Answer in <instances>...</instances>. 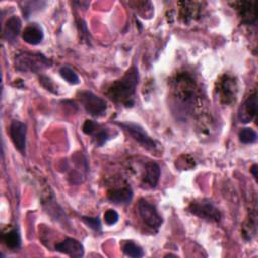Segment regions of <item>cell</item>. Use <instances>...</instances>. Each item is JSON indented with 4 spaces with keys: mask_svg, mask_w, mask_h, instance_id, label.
<instances>
[{
    "mask_svg": "<svg viewBox=\"0 0 258 258\" xmlns=\"http://www.w3.org/2000/svg\"><path fill=\"white\" fill-rule=\"evenodd\" d=\"M22 38L26 43L30 45H37L43 39V31L38 24L32 23L24 28L22 32Z\"/></svg>",
    "mask_w": 258,
    "mask_h": 258,
    "instance_id": "obj_15",
    "label": "cell"
},
{
    "mask_svg": "<svg viewBox=\"0 0 258 258\" xmlns=\"http://www.w3.org/2000/svg\"><path fill=\"white\" fill-rule=\"evenodd\" d=\"M21 29V20L18 16H11L7 19L3 29V37L8 42H15Z\"/></svg>",
    "mask_w": 258,
    "mask_h": 258,
    "instance_id": "obj_14",
    "label": "cell"
},
{
    "mask_svg": "<svg viewBox=\"0 0 258 258\" xmlns=\"http://www.w3.org/2000/svg\"><path fill=\"white\" fill-rule=\"evenodd\" d=\"M59 75L60 77L67 81L69 84L71 85H78L80 83V79L79 76L77 75V73L71 69L70 67H62L59 70Z\"/></svg>",
    "mask_w": 258,
    "mask_h": 258,
    "instance_id": "obj_20",
    "label": "cell"
},
{
    "mask_svg": "<svg viewBox=\"0 0 258 258\" xmlns=\"http://www.w3.org/2000/svg\"><path fill=\"white\" fill-rule=\"evenodd\" d=\"M251 172H252L254 178L257 179V165H256V164H253V166H252V168H251Z\"/></svg>",
    "mask_w": 258,
    "mask_h": 258,
    "instance_id": "obj_26",
    "label": "cell"
},
{
    "mask_svg": "<svg viewBox=\"0 0 258 258\" xmlns=\"http://www.w3.org/2000/svg\"><path fill=\"white\" fill-rule=\"evenodd\" d=\"M55 250L59 253L67 254L71 257H83L84 256V247L76 239L73 238H67L63 241L57 243L55 245Z\"/></svg>",
    "mask_w": 258,
    "mask_h": 258,
    "instance_id": "obj_12",
    "label": "cell"
},
{
    "mask_svg": "<svg viewBox=\"0 0 258 258\" xmlns=\"http://www.w3.org/2000/svg\"><path fill=\"white\" fill-rule=\"evenodd\" d=\"M137 209L141 220L147 227L157 230L161 226L162 218L153 205L145 200H140L137 205Z\"/></svg>",
    "mask_w": 258,
    "mask_h": 258,
    "instance_id": "obj_6",
    "label": "cell"
},
{
    "mask_svg": "<svg viewBox=\"0 0 258 258\" xmlns=\"http://www.w3.org/2000/svg\"><path fill=\"white\" fill-rule=\"evenodd\" d=\"M171 89L174 102L183 111V114H190L199 107V102L202 99L199 88L190 75L178 74L171 82Z\"/></svg>",
    "mask_w": 258,
    "mask_h": 258,
    "instance_id": "obj_1",
    "label": "cell"
},
{
    "mask_svg": "<svg viewBox=\"0 0 258 258\" xmlns=\"http://www.w3.org/2000/svg\"><path fill=\"white\" fill-rule=\"evenodd\" d=\"M188 211L192 215L209 222L217 223L221 220L220 211L212 202L208 200L191 202L190 205L188 206Z\"/></svg>",
    "mask_w": 258,
    "mask_h": 258,
    "instance_id": "obj_4",
    "label": "cell"
},
{
    "mask_svg": "<svg viewBox=\"0 0 258 258\" xmlns=\"http://www.w3.org/2000/svg\"><path fill=\"white\" fill-rule=\"evenodd\" d=\"M160 177V167L156 162H148L145 165V174L142 178V186L145 188H153L157 185Z\"/></svg>",
    "mask_w": 258,
    "mask_h": 258,
    "instance_id": "obj_13",
    "label": "cell"
},
{
    "mask_svg": "<svg viewBox=\"0 0 258 258\" xmlns=\"http://www.w3.org/2000/svg\"><path fill=\"white\" fill-rule=\"evenodd\" d=\"M217 92L223 104L229 105L233 103L237 94V83L235 79L228 75L223 76L219 81Z\"/></svg>",
    "mask_w": 258,
    "mask_h": 258,
    "instance_id": "obj_7",
    "label": "cell"
},
{
    "mask_svg": "<svg viewBox=\"0 0 258 258\" xmlns=\"http://www.w3.org/2000/svg\"><path fill=\"white\" fill-rule=\"evenodd\" d=\"M179 4L182 5L180 7V17L185 22L190 21L191 19L195 18V16L199 14L200 7L198 5H200V3L185 1V2H179Z\"/></svg>",
    "mask_w": 258,
    "mask_h": 258,
    "instance_id": "obj_17",
    "label": "cell"
},
{
    "mask_svg": "<svg viewBox=\"0 0 258 258\" xmlns=\"http://www.w3.org/2000/svg\"><path fill=\"white\" fill-rule=\"evenodd\" d=\"M104 220H105V223L109 226L115 225L119 221V214L115 210L109 209L104 214Z\"/></svg>",
    "mask_w": 258,
    "mask_h": 258,
    "instance_id": "obj_24",
    "label": "cell"
},
{
    "mask_svg": "<svg viewBox=\"0 0 258 258\" xmlns=\"http://www.w3.org/2000/svg\"><path fill=\"white\" fill-rule=\"evenodd\" d=\"M15 69L19 72L37 74L51 66V61L42 53L19 52L14 57Z\"/></svg>",
    "mask_w": 258,
    "mask_h": 258,
    "instance_id": "obj_3",
    "label": "cell"
},
{
    "mask_svg": "<svg viewBox=\"0 0 258 258\" xmlns=\"http://www.w3.org/2000/svg\"><path fill=\"white\" fill-rule=\"evenodd\" d=\"M119 125L123 127L129 133V135L143 147L147 149L155 148V141L146 133V131L140 125L135 123H120Z\"/></svg>",
    "mask_w": 258,
    "mask_h": 258,
    "instance_id": "obj_8",
    "label": "cell"
},
{
    "mask_svg": "<svg viewBox=\"0 0 258 258\" xmlns=\"http://www.w3.org/2000/svg\"><path fill=\"white\" fill-rule=\"evenodd\" d=\"M138 71L135 67L129 69L125 75L115 81L107 90V96L115 103L132 106L136 86L138 84Z\"/></svg>",
    "mask_w": 258,
    "mask_h": 258,
    "instance_id": "obj_2",
    "label": "cell"
},
{
    "mask_svg": "<svg viewBox=\"0 0 258 258\" xmlns=\"http://www.w3.org/2000/svg\"><path fill=\"white\" fill-rule=\"evenodd\" d=\"M239 139L244 144H251L257 141V133L251 128H244L239 132Z\"/></svg>",
    "mask_w": 258,
    "mask_h": 258,
    "instance_id": "obj_21",
    "label": "cell"
},
{
    "mask_svg": "<svg viewBox=\"0 0 258 258\" xmlns=\"http://www.w3.org/2000/svg\"><path fill=\"white\" fill-rule=\"evenodd\" d=\"M122 250H123L124 254L129 256V257L139 258V257H142L144 255L143 250L141 249V247H139L138 245H136L135 243H133L131 241L125 242L122 246Z\"/></svg>",
    "mask_w": 258,
    "mask_h": 258,
    "instance_id": "obj_19",
    "label": "cell"
},
{
    "mask_svg": "<svg viewBox=\"0 0 258 258\" xmlns=\"http://www.w3.org/2000/svg\"><path fill=\"white\" fill-rule=\"evenodd\" d=\"M79 96L82 105L90 115L94 117H100L105 114L107 109L105 100L89 91L81 92Z\"/></svg>",
    "mask_w": 258,
    "mask_h": 258,
    "instance_id": "obj_5",
    "label": "cell"
},
{
    "mask_svg": "<svg viewBox=\"0 0 258 258\" xmlns=\"http://www.w3.org/2000/svg\"><path fill=\"white\" fill-rule=\"evenodd\" d=\"M9 135L15 148L24 154L26 146V125L20 121H12L9 126Z\"/></svg>",
    "mask_w": 258,
    "mask_h": 258,
    "instance_id": "obj_10",
    "label": "cell"
},
{
    "mask_svg": "<svg viewBox=\"0 0 258 258\" xmlns=\"http://www.w3.org/2000/svg\"><path fill=\"white\" fill-rule=\"evenodd\" d=\"M99 127V124H97L96 122L92 121V120H87L84 124H83V132L87 135H93L94 132L97 130V128Z\"/></svg>",
    "mask_w": 258,
    "mask_h": 258,
    "instance_id": "obj_25",
    "label": "cell"
},
{
    "mask_svg": "<svg viewBox=\"0 0 258 258\" xmlns=\"http://www.w3.org/2000/svg\"><path fill=\"white\" fill-rule=\"evenodd\" d=\"M241 18V22L246 25H254L257 21V2L239 1L233 4Z\"/></svg>",
    "mask_w": 258,
    "mask_h": 258,
    "instance_id": "obj_9",
    "label": "cell"
},
{
    "mask_svg": "<svg viewBox=\"0 0 258 258\" xmlns=\"http://www.w3.org/2000/svg\"><path fill=\"white\" fill-rule=\"evenodd\" d=\"M82 220L88 227H90L94 231H100L102 228L101 221L98 217H82Z\"/></svg>",
    "mask_w": 258,
    "mask_h": 258,
    "instance_id": "obj_23",
    "label": "cell"
},
{
    "mask_svg": "<svg viewBox=\"0 0 258 258\" xmlns=\"http://www.w3.org/2000/svg\"><path fill=\"white\" fill-rule=\"evenodd\" d=\"M257 115V94L250 95L238 112V119L242 123L251 122Z\"/></svg>",
    "mask_w": 258,
    "mask_h": 258,
    "instance_id": "obj_11",
    "label": "cell"
},
{
    "mask_svg": "<svg viewBox=\"0 0 258 258\" xmlns=\"http://www.w3.org/2000/svg\"><path fill=\"white\" fill-rule=\"evenodd\" d=\"M2 240L4 244L12 250H16L21 245V238L19 232L16 229H11L2 235Z\"/></svg>",
    "mask_w": 258,
    "mask_h": 258,
    "instance_id": "obj_18",
    "label": "cell"
},
{
    "mask_svg": "<svg viewBox=\"0 0 258 258\" xmlns=\"http://www.w3.org/2000/svg\"><path fill=\"white\" fill-rule=\"evenodd\" d=\"M92 136H93V139H94L96 145H98V146H102L109 139L108 131L104 128H101L100 125Z\"/></svg>",
    "mask_w": 258,
    "mask_h": 258,
    "instance_id": "obj_22",
    "label": "cell"
},
{
    "mask_svg": "<svg viewBox=\"0 0 258 258\" xmlns=\"http://www.w3.org/2000/svg\"><path fill=\"white\" fill-rule=\"evenodd\" d=\"M133 192L130 187H118V188H113L108 191V199L112 203L115 204H121V205H126L130 203L132 200Z\"/></svg>",
    "mask_w": 258,
    "mask_h": 258,
    "instance_id": "obj_16",
    "label": "cell"
}]
</instances>
